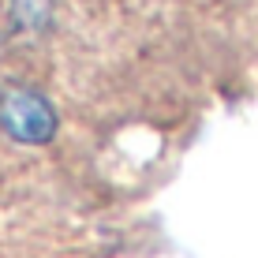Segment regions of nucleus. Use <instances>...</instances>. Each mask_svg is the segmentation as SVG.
<instances>
[{
    "label": "nucleus",
    "instance_id": "obj_1",
    "mask_svg": "<svg viewBox=\"0 0 258 258\" xmlns=\"http://www.w3.org/2000/svg\"><path fill=\"white\" fill-rule=\"evenodd\" d=\"M56 109L30 86H0V131L23 146H49L56 139Z\"/></svg>",
    "mask_w": 258,
    "mask_h": 258
},
{
    "label": "nucleus",
    "instance_id": "obj_2",
    "mask_svg": "<svg viewBox=\"0 0 258 258\" xmlns=\"http://www.w3.org/2000/svg\"><path fill=\"white\" fill-rule=\"evenodd\" d=\"M56 0H12V23L23 34H45L52 26Z\"/></svg>",
    "mask_w": 258,
    "mask_h": 258
}]
</instances>
